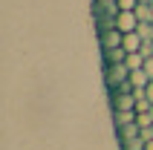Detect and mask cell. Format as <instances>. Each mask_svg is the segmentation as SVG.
Wrapping results in <instances>:
<instances>
[{
    "label": "cell",
    "mask_w": 153,
    "mask_h": 150,
    "mask_svg": "<svg viewBox=\"0 0 153 150\" xmlns=\"http://www.w3.org/2000/svg\"><path fill=\"white\" fill-rule=\"evenodd\" d=\"M104 81L110 90H119L124 81H130V69L127 64H116V67H104Z\"/></svg>",
    "instance_id": "6da1fadb"
},
{
    "label": "cell",
    "mask_w": 153,
    "mask_h": 150,
    "mask_svg": "<svg viewBox=\"0 0 153 150\" xmlns=\"http://www.w3.org/2000/svg\"><path fill=\"white\" fill-rule=\"evenodd\" d=\"M121 43H124V32H119L116 26L98 32V46H101V52H104V49H119Z\"/></svg>",
    "instance_id": "7a4b0ae2"
},
{
    "label": "cell",
    "mask_w": 153,
    "mask_h": 150,
    "mask_svg": "<svg viewBox=\"0 0 153 150\" xmlns=\"http://www.w3.org/2000/svg\"><path fill=\"white\" fill-rule=\"evenodd\" d=\"M136 26H139V17L136 12H119V17H116V29L119 32H136Z\"/></svg>",
    "instance_id": "3957f363"
},
{
    "label": "cell",
    "mask_w": 153,
    "mask_h": 150,
    "mask_svg": "<svg viewBox=\"0 0 153 150\" xmlns=\"http://www.w3.org/2000/svg\"><path fill=\"white\" fill-rule=\"evenodd\" d=\"M104 67H116V64H124L127 61V49L119 46V49H104Z\"/></svg>",
    "instance_id": "277c9868"
},
{
    "label": "cell",
    "mask_w": 153,
    "mask_h": 150,
    "mask_svg": "<svg viewBox=\"0 0 153 150\" xmlns=\"http://www.w3.org/2000/svg\"><path fill=\"white\" fill-rule=\"evenodd\" d=\"M153 78L145 72V69H136V72H130V84H133V90H147V84Z\"/></svg>",
    "instance_id": "5b68a950"
},
{
    "label": "cell",
    "mask_w": 153,
    "mask_h": 150,
    "mask_svg": "<svg viewBox=\"0 0 153 150\" xmlns=\"http://www.w3.org/2000/svg\"><path fill=\"white\" fill-rule=\"evenodd\" d=\"M121 46H124L127 52H139L142 46H145V41H142V35H139V32H127V35H124V43H121Z\"/></svg>",
    "instance_id": "8992f818"
},
{
    "label": "cell",
    "mask_w": 153,
    "mask_h": 150,
    "mask_svg": "<svg viewBox=\"0 0 153 150\" xmlns=\"http://www.w3.org/2000/svg\"><path fill=\"white\" fill-rule=\"evenodd\" d=\"M113 121H116V130L127 124H136V113H121V110H113Z\"/></svg>",
    "instance_id": "52a82bcc"
},
{
    "label": "cell",
    "mask_w": 153,
    "mask_h": 150,
    "mask_svg": "<svg viewBox=\"0 0 153 150\" xmlns=\"http://www.w3.org/2000/svg\"><path fill=\"white\" fill-rule=\"evenodd\" d=\"M145 55H142V52H127V61H124V64H127V69L130 72H136V69H145Z\"/></svg>",
    "instance_id": "ba28073f"
},
{
    "label": "cell",
    "mask_w": 153,
    "mask_h": 150,
    "mask_svg": "<svg viewBox=\"0 0 153 150\" xmlns=\"http://www.w3.org/2000/svg\"><path fill=\"white\" fill-rule=\"evenodd\" d=\"M116 133H119V142H127V139L142 136V127H139V124H127V127H119Z\"/></svg>",
    "instance_id": "9c48e42d"
},
{
    "label": "cell",
    "mask_w": 153,
    "mask_h": 150,
    "mask_svg": "<svg viewBox=\"0 0 153 150\" xmlns=\"http://www.w3.org/2000/svg\"><path fill=\"white\" fill-rule=\"evenodd\" d=\"M136 17H139V23H153V6L150 3H139L136 6Z\"/></svg>",
    "instance_id": "30bf717a"
},
{
    "label": "cell",
    "mask_w": 153,
    "mask_h": 150,
    "mask_svg": "<svg viewBox=\"0 0 153 150\" xmlns=\"http://www.w3.org/2000/svg\"><path fill=\"white\" fill-rule=\"evenodd\" d=\"M147 142L142 139V136H136V139H127V142H121V150H145Z\"/></svg>",
    "instance_id": "8fae6325"
},
{
    "label": "cell",
    "mask_w": 153,
    "mask_h": 150,
    "mask_svg": "<svg viewBox=\"0 0 153 150\" xmlns=\"http://www.w3.org/2000/svg\"><path fill=\"white\" fill-rule=\"evenodd\" d=\"M136 32L142 35V41H145V43H153V23H139Z\"/></svg>",
    "instance_id": "7c38bea8"
},
{
    "label": "cell",
    "mask_w": 153,
    "mask_h": 150,
    "mask_svg": "<svg viewBox=\"0 0 153 150\" xmlns=\"http://www.w3.org/2000/svg\"><path fill=\"white\" fill-rule=\"evenodd\" d=\"M136 6H139V0H116L119 12H136Z\"/></svg>",
    "instance_id": "4fadbf2b"
},
{
    "label": "cell",
    "mask_w": 153,
    "mask_h": 150,
    "mask_svg": "<svg viewBox=\"0 0 153 150\" xmlns=\"http://www.w3.org/2000/svg\"><path fill=\"white\" fill-rule=\"evenodd\" d=\"M142 139H145V142H153V124L147 127V130H142Z\"/></svg>",
    "instance_id": "5bb4252c"
},
{
    "label": "cell",
    "mask_w": 153,
    "mask_h": 150,
    "mask_svg": "<svg viewBox=\"0 0 153 150\" xmlns=\"http://www.w3.org/2000/svg\"><path fill=\"white\" fill-rule=\"evenodd\" d=\"M145 72L153 78V58H147V61H145Z\"/></svg>",
    "instance_id": "9a60e30c"
},
{
    "label": "cell",
    "mask_w": 153,
    "mask_h": 150,
    "mask_svg": "<svg viewBox=\"0 0 153 150\" xmlns=\"http://www.w3.org/2000/svg\"><path fill=\"white\" fill-rule=\"evenodd\" d=\"M145 92H147V98H150V104H153V81L147 84V90H145Z\"/></svg>",
    "instance_id": "2e32d148"
},
{
    "label": "cell",
    "mask_w": 153,
    "mask_h": 150,
    "mask_svg": "<svg viewBox=\"0 0 153 150\" xmlns=\"http://www.w3.org/2000/svg\"><path fill=\"white\" fill-rule=\"evenodd\" d=\"M98 6H116V0H95Z\"/></svg>",
    "instance_id": "e0dca14e"
},
{
    "label": "cell",
    "mask_w": 153,
    "mask_h": 150,
    "mask_svg": "<svg viewBox=\"0 0 153 150\" xmlns=\"http://www.w3.org/2000/svg\"><path fill=\"white\" fill-rule=\"evenodd\" d=\"M145 150H153V142H147V147H145Z\"/></svg>",
    "instance_id": "ac0fdd59"
},
{
    "label": "cell",
    "mask_w": 153,
    "mask_h": 150,
    "mask_svg": "<svg viewBox=\"0 0 153 150\" xmlns=\"http://www.w3.org/2000/svg\"><path fill=\"white\" fill-rule=\"evenodd\" d=\"M139 3H150V0H139Z\"/></svg>",
    "instance_id": "d6986e66"
}]
</instances>
